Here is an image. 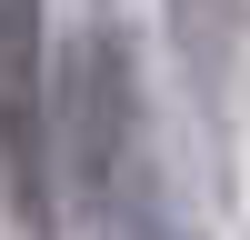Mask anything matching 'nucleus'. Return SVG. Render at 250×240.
Listing matches in <instances>:
<instances>
[{
    "instance_id": "2",
    "label": "nucleus",
    "mask_w": 250,
    "mask_h": 240,
    "mask_svg": "<svg viewBox=\"0 0 250 240\" xmlns=\"http://www.w3.org/2000/svg\"><path fill=\"white\" fill-rule=\"evenodd\" d=\"M40 110H60L40 70V0H0V160L20 210H40Z\"/></svg>"
},
{
    "instance_id": "1",
    "label": "nucleus",
    "mask_w": 250,
    "mask_h": 240,
    "mask_svg": "<svg viewBox=\"0 0 250 240\" xmlns=\"http://www.w3.org/2000/svg\"><path fill=\"white\" fill-rule=\"evenodd\" d=\"M60 160H70V180H80L90 210H110L120 180L140 170L130 90H120V50H110V40H80L70 70H60Z\"/></svg>"
}]
</instances>
